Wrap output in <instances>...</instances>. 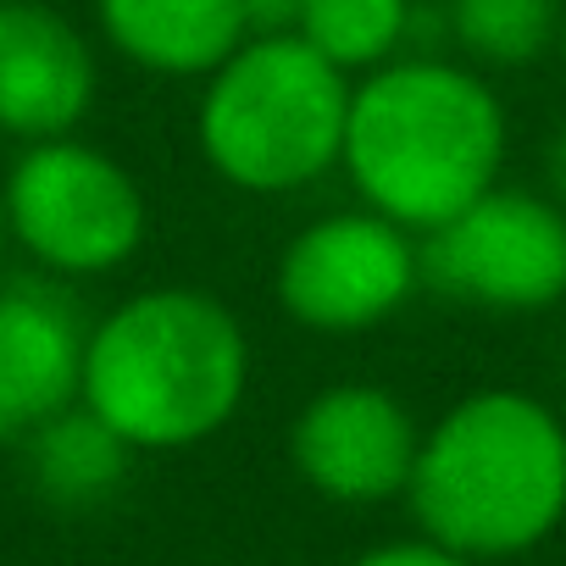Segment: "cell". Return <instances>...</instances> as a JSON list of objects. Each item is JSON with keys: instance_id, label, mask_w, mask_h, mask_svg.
<instances>
[{"instance_id": "obj_11", "label": "cell", "mask_w": 566, "mask_h": 566, "mask_svg": "<svg viewBox=\"0 0 566 566\" xmlns=\"http://www.w3.org/2000/svg\"><path fill=\"white\" fill-rule=\"evenodd\" d=\"M101 29L128 62L172 78L217 73L255 34L244 0H101Z\"/></svg>"}, {"instance_id": "obj_17", "label": "cell", "mask_w": 566, "mask_h": 566, "mask_svg": "<svg viewBox=\"0 0 566 566\" xmlns=\"http://www.w3.org/2000/svg\"><path fill=\"white\" fill-rule=\"evenodd\" d=\"M544 172H549V184H555V195H566V123L549 134V145H544Z\"/></svg>"}, {"instance_id": "obj_13", "label": "cell", "mask_w": 566, "mask_h": 566, "mask_svg": "<svg viewBox=\"0 0 566 566\" xmlns=\"http://www.w3.org/2000/svg\"><path fill=\"white\" fill-rule=\"evenodd\" d=\"M417 0H301L295 34L339 73H373L411 45Z\"/></svg>"}, {"instance_id": "obj_3", "label": "cell", "mask_w": 566, "mask_h": 566, "mask_svg": "<svg viewBox=\"0 0 566 566\" xmlns=\"http://www.w3.org/2000/svg\"><path fill=\"white\" fill-rule=\"evenodd\" d=\"M411 511L467 560L538 544L566 511V428L516 389L467 395L417 450Z\"/></svg>"}, {"instance_id": "obj_15", "label": "cell", "mask_w": 566, "mask_h": 566, "mask_svg": "<svg viewBox=\"0 0 566 566\" xmlns=\"http://www.w3.org/2000/svg\"><path fill=\"white\" fill-rule=\"evenodd\" d=\"M356 566H472V560L428 538V544H389V549H373V555H361Z\"/></svg>"}, {"instance_id": "obj_12", "label": "cell", "mask_w": 566, "mask_h": 566, "mask_svg": "<svg viewBox=\"0 0 566 566\" xmlns=\"http://www.w3.org/2000/svg\"><path fill=\"white\" fill-rule=\"evenodd\" d=\"M23 444H29L34 489L62 511H84V505H101L106 494H117V483L128 478V455H134V444L84 400L45 417Z\"/></svg>"}, {"instance_id": "obj_14", "label": "cell", "mask_w": 566, "mask_h": 566, "mask_svg": "<svg viewBox=\"0 0 566 566\" xmlns=\"http://www.w3.org/2000/svg\"><path fill=\"white\" fill-rule=\"evenodd\" d=\"M560 7L566 0H444V23L467 56L522 67L560 40Z\"/></svg>"}, {"instance_id": "obj_10", "label": "cell", "mask_w": 566, "mask_h": 566, "mask_svg": "<svg viewBox=\"0 0 566 566\" xmlns=\"http://www.w3.org/2000/svg\"><path fill=\"white\" fill-rule=\"evenodd\" d=\"M95 106L90 40L40 0H0V134L62 139Z\"/></svg>"}, {"instance_id": "obj_16", "label": "cell", "mask_w": 566, "mask_h": 566, "mask_svg": "<svg viewBox=\"0 0 566 566\" xmlns=\"http://www.w3.org/2000/svg\"><path fill=\"white\" fill-rule=\"evenodd\" d=\"M244 7H250L255 34H283V29H295L301 0H244Z\"/></svg>"}, {"instance_id": "obj_18", "label": "cell", "mask_w": 566, "mask_h": 566, "mask_svg": "<svg viewBox=\"0 0 566 566\" xmlns=\"http://www.w3.org/2000/svg\"><path fill=\"white\" fill-rule=\"evenodd\" d=\"M7 239H12V228H7V200H0V255H7Z\"/></svg>"}, {"instance_id": "obj_1", "label": "cell", "mask_w": 566, "mask_h": 566, "mask_svg": "<svg viewBox=\"0 0 566 566\" xmlns=\"http://www.w3.org/2000/svg\"><path fill=\"white\" fill-rule=\"evenodd\" d=\"M339 161L378 217L433 233L500 184L505 112L467 67L439 56L384 62L350 90Z\"/></svg>"}, {"instance_id": "obj_8", "label": "cell", "mask_w": 566, "mask_h": 566, "mask_svg": "<svg viewBox=\"0 0 566 566\" xmlns=\"http://www.w3.org/2000/svg\"><path fill=\"white\" fill-rule=\"evenodd\" d=\"M290 450L317 494L345 505H373L411 483L422 433L389 389L334 384L295 417Z\"/></svg>"}, {"instance_id": "obj_4", "label": "cell", "mask_w": 566, "mask_h": 566, "mask_svg": "<svg viewBox=\"0 0 566 566\" xmlns=\"http://www.w3.org/2000/svg\"><path fill=\"white\" fill-rule=\"evenodd\" d=\"M350 73L317 56L295 29L250 34L200 95V156L250 195H290L317 184L345 156Z\"/></svg>"}, {"instance_id": "obj_5", "label": "cell", "mask_w": 566, "mask_h": 566, "mask_svg": "<svg viewBox=\"0 0 566 566\" xmlns=\"http://www.w3.org/2000/svg\"><path fill=\"white\" fill-rule=\"evenodd\" d=\"M0 200L12 239L56 277L117 272L145 239V195L134 172L73 134L29 145Z\"/></svg>"}, {"instance_id": "obj_2", "label": "cell", "mask_w": 566, "mask_h": 566, "mask_svg": "<svg viewBox=\"0 0 566 566\" xmlns=\"http://www.w3.org/2000/svg\"><path fill=\"white\" fill-rule=\"evenodd\" d=\"M244 384L250 345L217 295L145 290L90 328L78 400L134 450H184L239 411Z\"/></svg>"}, {"instance_id": "obj_19", "label": "cell", "mask_w": 566, "mask_h": 566, "mask_svg": "<svg viewBox=\"0 0 566 566\" xmlns=\"http://www.w3.org/2000/svg\"><path fill=\"white\" fill-rule=\"evenodd\" d=\"M555 45H560V56H566V7H560V40H555Z\"/></svg>"}, {"instance_id": "obj_7", "label": "cell", "mask_w": 566, "mask_h": 566, "mask_svg": "<svg viewBox=\"0 0 566 566\" xmlns=\"http://www.w3.org/2000/svg\"><path fill=\"white\" fill-rule=\"evenodd\" d=\"M422 283V244L373 206L301 228L277 255V301L317 334H361L395 317Z\"/></svg>"}, {"instance_id": "obj_6", "label": "cell", "mask_w": 566, "mask_h": 566, "mask_svg": "<svg viewBox=\"0 0 566 566\" xmlns=\"http://www.w3.org/2000/svg\"><path fill=\"white\" fill-rule=\"evenodd\" d=\"M422 277L483 312H544L566 295V211L494 184L422 233Z\"/></svg>"}, {"instance_id": "obj_9", "label": "cell", "mask_w": 566, "mask_h": 566, "mask_svg": "<svg viewBox=\"0 0 566 566\" xmlns=\"http://www.w3.org/2000/svg\"><path fill=\"white\" fill-rule=\"evenodd\" d=\"M90 328L51 277L0 283V444L29 439L84 395Z\"/></svg>"}]
</instances>
